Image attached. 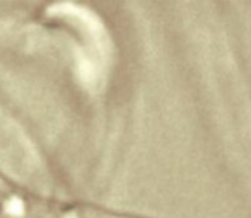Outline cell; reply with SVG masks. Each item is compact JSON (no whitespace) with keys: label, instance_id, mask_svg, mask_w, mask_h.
Wrapping results in <instances>:
<instances>
[{"label":"cell","instance_id":"cell-1","mask_svg":"<svg viewBox=\"0 0 251 218\" xmlns=\"http://www.w3.org/2000/svg\"><path fill=\"white\" fill-rule=\"evenodd\" d=\"M65 217L67 218H135V217L120 215V213L104 212V210L93 208V206H77V208L70 210Z\"/></svg>","mask_w":251,"mask_h":218}]
</instances>
